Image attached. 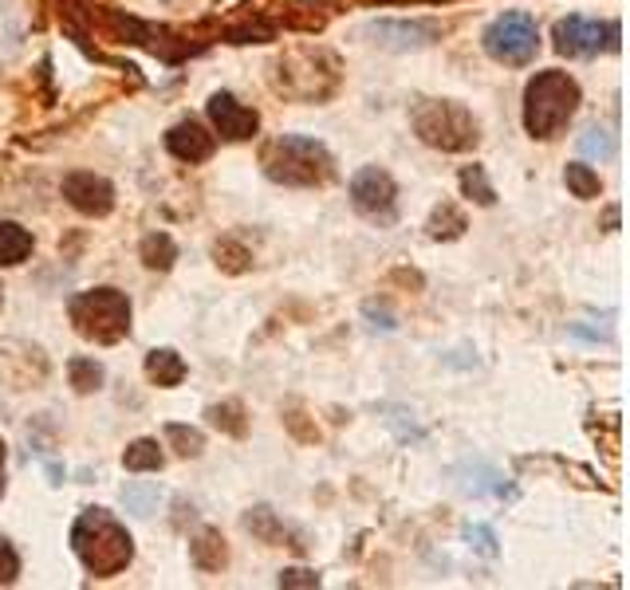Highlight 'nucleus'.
Here are the masks:
<instances>
[{"label": "nucleus", "mask_w": 630, "mask_h": 590, "mask_svg": "<svg viewBox=\"0 0 630 590\" xmlns=\"http://www.w3.org/2000/svg\"><path fill=\"white\" fill-rule=\"evenodd\" d=\"M579 111V84L567 71H537L524 87V131L548 142Z\"/></svg>", "instance_id": "4"}, {"label": "nucleus", "mask_w": 630, "mask_h": 590, "mask_svg": "<svg viewBox=\"0 0 630 590\" xmlns=\"http://www.w3.org/2000/svg\"><path fill=\"white\" fill-rule=\"evenodd\" d=\"M564 181H567V189H572L579 201H592V197H599L603 193V181H599V174H595L587 162H572V166L564 169Z\"/></svg>", "instance_id": "22"}, {"label": "nucleus", "mask_w": 630, "mask_h": 590, "mask_svg": "<svg viewBox=\"0 0 630 590\" xmlns=\"http://www.w3.org/2000/svg\"><path fill=\"white\" fill-rule=\"evenodd\" d=\"M465 539H469V544L477 547L480 555H497V547H493V532H489V527H469V532H465Z\"/></svg>", "instance_id": "30"}, {"label": "nucleus", "mask_w": 630, "mask_h": 590, "mask_svg": "<svg viewBox=\"0 0 630 590\" xmlns=\"http://www.w3.org/2000/svg\"><path fill=\"white\" fill-rule=\"evenodd\" d=\"M16 575H20V555L12 552V544L0 535V587L16 582Z\"/></svg>", "instance_id": "29"}, {"label": "nucleus", "mask_w": 630, "mask_h": 590, "mask_svg": "<svg viewBox=\"0 0 630 590\" xmlns=\"http://www.w3.org/2000/svg\"><path fill=\"white\" fill-rule=\"evenodd\" d=\"M442 32H445V24H438V20H410V24L378 20V24L367 29V36H375V44L390 47V52H415V47H430Z\"/></svg>", "instance_id": "12"}, {"label": "nucleus", "mask_w": 630, "mask_h": 590, "mask_svg": "<svg viewBox=\"0 0 630 590\" xmlns=\"http://www.w3.org/2000/svg\"><path fill=\"white\" fill-rule=\"evenodd\" d=\"M410 126L425 146L445 154H465L480 142L477 119L453 99H418L410 111Z\"/></svg>", "instance_id": "6"}, {"label": "nucleus", "mask_w": 630, "mask_h": 590, "mask_svg": "<svg viewBox=\"0 0 630 590\" xmlns=\"http://www.w3.org/2000/svg\"><path fill=\"white\" fill-rule=\"evenodd\" d=\"M213 256H217V264H221L225 272H245L248 260H253V256H248L245 248H241V244H236V241H217Z\"/></svg>", "instance_id": "27"}, {"label": "nucleus", "mask_w": 630, "mask_h": 590, "mask_svg": "<svg viewBox=\"0 0 630 590\" xmlns=\"http://www.w3.org/2000/svg\"><path fill=\"white\" fill-rule=\"evenodd\" d=\"M162 465H166V453H162V445L154 437H139L126 445V453H123L126 472H158Z\"/></svg>", "instance_id": "19"}, {"label": "nucleus", "mask_w": 630, "mask_h": 590, "mask_svg": "<svg viewBox=\"0 0 630 590\" xmlns=\"http://www.w3.org/2000/svg\"><path fill=\"white\" fill-rule=\"evenodd\" d=\"M123 504H126V512H134V515H151L154 508L162 504L158 485H139V480H131V485H123Z\"/></svg>", "instance_id": "25"}, {"label": "nucleus", "mask_w": 630, "mask_h": 590, "mask_svg": "<svg viewBox=\"0 0 630 590\" xmlns=\"http://www.w3.org/2000/svg\"><path fill=\"white\" fill-rule=\"evenodd\" d=\"M273 87L296 103H323L339 87V59L320 44L288 47L273 64Z\"/></svg>", "instance_id": "3"}, {"label": "nucleus", "mask_w": 630, "mask_h": 590, "mask_svg": "<svg viewBox=\"0 0 630 590\" xmlns=\"http://www.w3.org/2000/svg\"><path fill=\"white\" fill-rule=\"evenodd\" d=\"M245 527L256 535V539H261V544H273V547L288 544V547H296V552H303V547H308V544H300V535H292L288 527L280 524V520H276L273 508H253V512L245 515Z\"/></svg>", "instance_id": "15"}, {"label": "nucleus", "mask_w": 630, "mask_h": 590, "mask_svg": "<svg viewBox=\"0 0 630 590\" xmlns=\"http://www.w3.org/2000/svg\"><path fill=\"white\" fill-rule=\"evenodd\" d=\"M67 378H71V390L76 393H95L103 386V366L95 358H71L67 363Z\"/></svg>", "instance_id": "23"}, {"label": "nucleus", "mask_w": 630, "mask_h": 590, "mask_svg": "<svg viewBox=\"0 0 630 590\" xmlns=\"http://www.w3.org/2000/svg\"><path fill=\"white\" fill-rule=\"evenodd\" d=\"M189 375L186 358L178 355V350L169 347H158L146 355V378H151L154 386H162V390H174V386H181Z\"/></svg>", "instance_id": "16"}, {"label": "nucleus", "mask_w": 630, "mask_h": 590, "mask_svg": "<svg viewBox=\"0 0 630 590\" xmlns=\"http://www.w3.org/2000/svg\"><path fill=\"white\" fill-rule=\"evenodd\" d=\"M59 189H64L67 205L84 216H107L114 209V186L107 178H99V174H91V169L67 174Z\"/></svg>", "instance_id": "10"}, {"label": "nucleus", "mask_w": 630, "mask_h": 590, "mask_svg": "<svg viewBox=\"0 0 630 590\" xmlns=\"http://www.w3.org/2000/svg\"><path fill=\"white\" fill-rule=\"evenodd\" d=\"M166 151L174 154L178 162H189V166H198V162H209L217 151V134H209L201 122L186 119L178 126H169L166 134Z\"/></svg>", "instance_id": "13"}, {"label": "nucleus", "mask_w": 630, "mask_h": 590, "mask_svg": "<svg viewBox=\"0 0 630 590\" xmlns=\"http://www.w3.org/2000/svg\"><path fill=\"white\" fill-rule=\"evenodd\" d=\"M552 47L567 59H592L607 47H619V24H603V20H584V16H567L552 29Z\"/></svg>", "instance_id": "8"}, {"label": "nucleus", "mask_w": 630, "mask_h": 590, "mask_svg": "<svg viewBox=\"0 0 630 590\" xmlns=\"http://www.w3.org/2000/svg\"><path fill=\"white\" fill-rule=\"evenodd\" d=\"M71 547H76L79 563L95 579H111V575H123L134 559V539L111 512L103 508H87L71 524Z\"/></svg>", "instance_id": "1"}, {"label": "nucleus", "mask_w": 630, "mask_h": 590, "mask_svg": "<svg viewBox=\"0 0 630 590\" xmlns=\"http://www.w3.org/2000/svg\"><path fill=\"white\" fill-rule=\"evenodd\" d=\"M462 193L485 209L497 205V189H493L489 178H485V166H465L462 169Z\"/></svg>", "instance_id": "24"}, {"label": "nucleus", "mask_w": 630, "mask_h": 590, "mask_svg": "<svg viewBox=\"0 0 630 590\" xmlns=\"http://www.w3.org/2000/svg\"><path fill=\"white\" fill-rule=\"evenodd\" d=\"M189 559H194V567L206 575L221 571L229 563V547H225V535L217 532V527H201L198 535H194V544H189Z\"/></svg>", "instance_id": "14"}, {"label": "nucleus", "mask_w": 630, "mask_h": 590, "mask_svg": "<svg viewBox=\"0 0 630 590\" xmlns=\"http://www.w3.org/2000/svg\"><path fill=\"white\" fill-rule=\"evenodd\" d=\"M351 205L355 213H363L367 221H378V225H390L398 213V186L395 178L378 166H363L351 178Z\"/></svg>", "instance_id": "9"}, {"label": "nucleus", "mask_w": 630, "mask_h": 590, "mask_svg": "<svg viewBox=\"0 0 630 590\" xmlns=\"http://www.w3.org/2000/svg\"><path fill=\"white\" fill-rule=\"evenodd\" d=\"M425 229H430L433 241H457V236L469 229V221H465V213L453 201H442V205L433 209L430 221H425Z\"/></svg>", "instance_id": "20"}, {"label": "nucleus", "mask_w": 630, "mask_h": 590, "mask_svg": "<svg viewBox=\"0 0 630 590\" xmlns=\"http://www.w3.org/2000/svg\"><path fill=\"white\" fill-rule=\"evenodd\" d=\"M209 122H213V131L225 142H248L261 131V114H256L253 107L236 103L229 91L209 94Z\"/></svg>", "instance_id": "11"}, {"label": "nucleus", "mask_w": 630, "mask_h": 590, "mask_svg": "<svg viewBox=\"0 0 630 590\" xmlns=\"http://www.w3.org/2000/svg\"><path fill=\"white\" fill-rule=\"evenodd\" d=\"M280 587H320V575H316V571H300V567H296V571H284L280 575Z\"/></svg>", "instance_id": "31"}, {"label": "nucleus", "mask_w": 630, "mask_h": 590, "mask_svg": "<svg viewBox=\"0 0 630 590\" xmlns=\"http://www.w3.org/2000/svg\"><path fill=\"white\" fill-rule=\"evenodd\" d=\"M206 418H209V422H213L221 433H229V437H245V433H248L245 405H241V402H221V405H209V413H206Z\"/></svg>", "instance_id": "21"}, {"label": "nucleus", "mask_w": 630, "mask_h": 590, "mask_svg": "<svg viewBox=\"0 0 630 590\" xmlns=\"http://www.w3.org/2000/svg\"><path fill=\"white\" fill-rule=\"evenodd\" d=\"M4 457L9 453H4V441H0V497H4Z\"/></svg>", "instance_id": "32"}, {"label": "nucleus", "mask_w": 630, "mask_h": 590, "mask_svg": "<svg viewBox=\"0 0 630 590\" xmlns=\"http://www.w3.org/2000/svg\"><path fill=\"white\" fill-rule=\"evenodd\" d=\"M139 256L151 272H169L174 260H178V244H174V236L169 233H151V236H142Z\"/></svg>", "instance_id": "18"}, {"label": "nucleus", "mask_w": 630, "mask_h": 590, "mask_svg": "<svg viewBox=\"0 0 630 590\" xmlns=\"http://www.w3.org/2000/svg\"><path fill=\"white\" fill-rule=\"evenodd\" d=\"M579 151L599 154V158H615V138L607 131H587L584 138H579Z\"/></svg>", "instance_id": "28"}, {"label": "nucleus", "mask_w": 630, "mask_h": 590, "mask_svg": "<svg viewBox=\"0 0 630 590\" xmlns=\"http://www.w3.org/2000/svg\"><path fill=\"white\" fill-rule=\"evenodd\" d=\"M71 327L79 331V338L99 343V347H114L131 335V300L119 288H91L71 296L67 303Z\"/></svg>", "instance_id": "5"}, {"label": "nucleus", "mask_w": 630, "mask_h": 590, "mask_svg": "<svg viewBox=\"0 0 630 590\" xmlns=\"http://www.w3.org/2000/svg\"><path fill=\"white\" fill-rule=\"evenodd\" d=\"M166 441L174 445V453H178V457H201V449H206V437H201V430H189V425H178V422L166 425Z\"/></svg>", "instance_id": "26"}, {"label": "nucleus", "mask_w": 630, "mask_h": 590, "mask_svg": "<svg viewBox=\"0 0 630 590\" xmlns=\"http://www.w3.org/2000/svg\"><path fill=\"white\" fill-rule=\"evenodd\" d=\"M480 44H485L489 59H497V64L524 67L532 64L540 52V29L528 12H505V16H497L489 29H485Z\"/></svg>", "instance_id": "7"}, {"label": "nucleus", "mask_w": 630, "mask_h": 590, "mask_svg": "<svg viewBox=\"0 0 630 590\" xmlns=\"http://www.w3.org/2000/svg\"><path fill=\"white\" fill-rule=\"evenodd\" d=\"M32 248H36V241H32L29 229L16 225V221H0V268L24 264L32 256Z\"/></svg>", "instance_id": "17"}, {"label": "nucleus", "mask_w": 630, "mask_h": 590, "mask_svg": "<svg viewBox=\"0 0 630 590\" xmlns=\"http://www.w3.org/2000/svg\"><path fill=\"white\" fill-rule=\"evenodd\" d=\"M261 166L276 186H292V189H316L335 178L331 151L323 142L303 138V134H280V138H273L264 146Z\"/></svg>", "instance_id": "2"}]
</instances>
